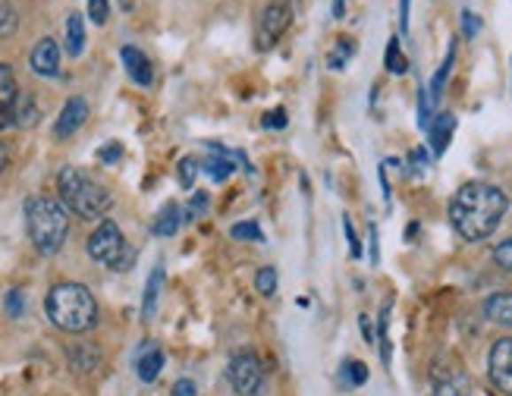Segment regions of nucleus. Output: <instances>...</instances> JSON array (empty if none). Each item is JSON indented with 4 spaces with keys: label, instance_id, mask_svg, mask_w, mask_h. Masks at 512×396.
<instances>
[{
    "label": "nucleus",
    "instance_id": "nucleus-38",
    "mask_svg": "<svg viewBox=\"0 0 512 396\" xmlns=\"http://www.w3.org/2000/svg\"><path fill=\"white\" fill-rule=\"evenodd\" d=\"M208 208V192H195V205L189 208V217H195V214H201V211Z\"/></svg>",
    "mask_w": 512,
    "mask_h": 396
},
{
    "label": "nucleus",
    "instance_id": "nucleus-36",
    "mask_svg": "<svg viewBox=\"0 0 512 396\" xmlns=\"http://www.w3.org/2000/svg\"><path fill=\"white\" fill-rule=\"evenodd\" d=\"M264 126H270V129H283V126H286V111H283V107L264 113Z\"/></svg>",
    "mask_w": 512,
    "mask_h": 396
},
{
    "label": "nucleus",
    "instance_id": "nucleus-8",
    "mask_svg": "<svg viewBox=\"0 0 512 396\" xmlns=\"http://www.w3.org/2000/svg\"><path fill=\"white\" fill-rule=\"evenodd\" d=\"M487 375L500 393L512 396V337H500L487 355Z\"/></svg>",
    "mask_w": 512,
    "mask_h": 396
},
{
    "label": "nucleus",
    "instance_id": "nucleus-43",
    "mask_svg": "<svg viewBox=\"0 0 512 396\" xmlns=\"http://www.w3.org/2000/svg\"><path fill=\"white\" fill-rule=\"evenodd\" d=\"M371 261L377 264V229L371 227Z\"/></svg>",
    "mask_w": 512,
    "mask_h": 396
},
{
    "label": "nucleus",
    "instance_id": "nucleus-20",
    "mask_svg": "<svg viewBox=\"0 0 512 396\" xmlns=\"http://www.w3.org/2000/svg\"><path fill=\"white\" fill-rule=\"evenodd\" d=\"M160 286H164V271L160 268H154L151 277H148L145 283V299H142V318H154V312H158V299H160Z\"/></svg>",
    "mask_w": 512,
    "mask_h": 396
},
{
    "label": "nucleus",
    "instance_id": "nucleus-15",
    "mask_svg": "<svg viewBox=\"0 0 512 396\" xmlns=\"http://www.w3.org/2000/svg\"><path fill=\"white\" fill-rule=\"evenodd\" d=\"M485 318L491 324H500V327H512V292H493L485 299Z\"/></svg>",
    "mask_w": 512,
    "mask_h": 396
},
{
    "label": "nucleus",
    "instance_id": "nucleus-1",
    "mask_svg": "<svg viewBox=\"0 0 512 396\" xmlns=\"http://www.w3.org/2000/svg\"><path fill=\"white\" fill-rule=\"evenodd\" d=\"M509 198L503 189L491 186V182H465L450 202V223L459 237L469 243H481V239L493 237V229L500 227Z\"/></svg>",
    "mask_w": 512,
    "mask_h": 396
},
{
    "label": "nucleus",
    "instance_id": "nucleus-10",
    "mask_svg": "<svg viewBox=\"0 0 512 396\" xmlns=\"http://www.w3.org/2000/svg\"><path fill=\"white\" fill-rule=\"evenodd\" d=\"M28 63H32V73L44 79H54L60 73V44L54 38H42V42L32 48L28 54Z\"/></svg>",
    "mask_w": 512,
    "mask_h": 396
},
{
    "label": "nucleus",
    "instance_id": "nucleus-34",
    "mask_svg": "<svg viewBox=\"0 0 512 396\" xmlns=\"http://www.w3.org/2000/svg\"><path fill=\"white\" fill-rule=\"evenodd\" d=\"M120 154H123V148H120V142H107L101 151H97V158L105 160V164H113V160H120Z\"/></svg>",
    "mask_w": 512,
    "mask_h": 396
},
{
    "label": "nucleus",
    "instance_id": "nucleus-12",
    "mask_svg": "<svg viewBox=\"0 0 512 396\" xmlns=\"http://www.w3.org/2000/svg\"><path fill=\"white\" fill-rule=\"evenodd\" d=\"M120 57H123L126 73H129V79H132V82H136V85H151V82H154L151 60H148V57L142 54L139 48H132V44H126V48L120 50Z\"/></svg>",
    "mask_w": 512,
    "mask_h": 396
},
{
    "label": "nucleus",
    "instance_id": "nucleus-3",
    "mask_svg": "<svg viewBox=\"0 0 512 396\" xmlns=\"http://www.w3.org/2000/svg\"><path fill=\"white\" fill-rule=\"evenodd\" d=\"M48 318L54 327L66 330V334H85L97 324V302L91 296L89 286L82 283H57L48 292Z\"/></svg>",
    "mask_w": 512,
    "mask_h": 396
},
{
    "label": "nucleus",
    "instance_id": "nucleus-24",
    "mask_svg": "<svg viewBox=\"0 0 512 396\" xmlns=\"http://www.w3.org/2000/svg\"><path fill=\"white\" fill-rule=\"evenodd\" d=\"M35 123H38V105H35V97L22 91V95H19V105H16V126H35Z\"/></svg>",
    "mask_w": 512,
    "mask_h": 396
},
{
    "label": "nucleus",
    "instance_id": "nucleus-19",
    "mask_svg": "<svg viewBox=\"0 0 512 396\" xmlns=\"http://www.w3.org/2000/svg\"><path fill=\"white\" fill-rule=\"evenodd\" d=\"M82 50H85V16L70 13V19H66V54L79 57Z\"/></svg>",
    "mask_w": 512,
    "mask_h": 396
},
{
    "label": "nucleus",
    "instance_id": "nucleus-4",
    "mask_svg": "<svg viewBox=\"0 0 512 396\" xmlns=\"http://www.w3.org/2000/svg\"><path fill=\"white\" fill-rule=\"evenodd\" d=\"M57 192H60V202L66 205V211L85 217V221H97L105 217L107 208L113 205L111 192H107L95 176L82 174L76 167H63L57 176Z\"/></svg>",
    "mask_w": 512,
    "mask_h": 396
},
{
    "label": "nucleus",
    "instance_id": "nucleus-11",
    "mask_svg": "<svg viewBox=\"0 0 512 396\" xmlns=\"http://www.w3.org/2000/svg\"><path fill=\"white\" fill-rule=\"evenodd\" d=\"M85 120H89V105H85V97H70L60 111V120H57V126H54V136L57 139H70Z\"/></svg>",
    "mask_w": 512,
    "mask_h": 396
},
{
    "label": "nucleus",
    "instance_id": "nucleus-6",
    "mask_svg": "<svg viewBox=\"0 0 512 396\" xmlns=\"http://www.w3.org/2000/svg\"><path fill=\"white\" fill-rule=\"evenodd\" d=\"M227 381L236 396H258L264 390V365L252 349L236 353L227 365Z\"/></svg>",
    "mask_w": 512,
    "mask_h": 396
},
{
    "label": "nucleus",
    "instance_id": "nucleus-40",
    "mask_svg": "<svg viewBox=\"0 0 512 396\" xmlns=\"http://www.w3.org/2000/svg\"><path fill=\"white\" fill-rule=\"evenodd\" d=\"M359 327H361V337L371 343L374 340V327H371V318H368V314H361V318H359Z\"/></svg>",
    "mask_w": 512,
    "mask_h": 396
},
{
    "label": "nucleus",
    "instance_id": "nucleus-2",
    "mask_svg": "<svg viewBox=\"0 0 512 396\" xmlns=\"http://www.w3.org/2000/svg\"><path fill=\"white\" fill-rule=\"evenodd\" d=\"M26 227L28 239L42 255H57L70 237V214L60 198L50 195H32L26 202Z\"/></svg>",
    "mask_w": 512,
    "mask_h": 396
},
{
    "label": "nucleus",
    "instance_id": "nucleus-7",
    "mask_svg": "<svg viewBox=\"0 0 512 396\" xmlns=\"http://www.w3.org/2000/svg\"><path fill=\"white\" fill-rule=\"evenodd\" d=\"M292 22L290 0H270L261 13V26H258V50H270L283 38V32Z\"/></svg>",
    "mask_w": 512,
    "mask_h": 396
},
{
    "label": "nucleus",
    "instance_id": "nucleus-35",
    "mask_svg": "<svg viewBox=\"0 0 512 396\" xmlns=\"http://www.w3.org/2000/svg\"><path fill=\"white\" fill-rule=\"evenodd\" d=\"M477 28H481V19H477V16L471 13V10H465V13H462V32H465L469 38H475Z\"/></svg>",
    "mask_w": 512,
    "mask_h": 396
},
{
    "label": "nucleus",
    "instance_id": "nucleus-31",
    "mask_svg": "<svg viewBox=\"0 0 512 396\" xmlns=\"http://www.w3.org/2000/svg\"><path fill=\"white\" fill-rule=\"evenodd\" d=\"M493 261H497L506 274H512V239H503V243L493 249Z\"/></svg>",
    "mask_w": 512,
    "mask_h": 396
},
{
    "label": "nucleus",
    "instance_id": "nucleus-23",
    "mask_svg": "<svg viewBox=\"0 0 512 396\" xmlns=\"http://www.w3.org/2000/svg\"><path fill=\"white\" fill-rule=\"evenodd\" d=\"M384 66H387L393 76H402V73H408V60H406V54H402V48H400V38H390V42H387Z\"/></svg>",
    "mask_w": 512,
    "mask_h": 396
},
{
    "label": "nucleus",
    "instance_id": "nucleus-32",
    "mask_svg": "<svg viewBox=\"0 0 512 396\" xmlns=\"http://www.w3.org/2000/svg\"><path fill=\"white\" fill-rule=\"evenodd\" d=\"M195 176H198V160H195V158H182L180 160V182L186 189H192Z\"/></svg>",
    "mask_w": 512,
    "mask_h": 396
},
{
    "label": "nucleus",
    "instance_id": "nucleus-28",
    "mask_svg": "<svg viewBox=\"0 0 512 396\" xmlns=\"http://www.w3.org/2000/svg\"><path fill=\"white\" fill-rule=\"evenodd\" d=\"M19 28V16L10 4H0V38H10Z\"/></svg>",
    "mask_w": 512,
    "mask_h": 396
},
{
    "label": "nucleus",
    "instance_id": "nucleus-42",
    "mask_svg": "<svg viewBox=\"0 0 512 396\" xmlns=\"http://www.w3.org/2000/svg\"><path fill=\"white\" fill-rule=\"evenodd\" d=\"M346 16V0H333V19H343Z\"/></svg>",
    "mask_w": 512,
    "mask_h": 396
},
{
    "label": "nucleus",
    "instance_id": "nucleus-26",
    "mask_svg": "<svg viewBox=\"0 0 512 396\" xmlns=\"http://www.w3.org/2000/svg\"><path fill=\"white\" fill-rule=\"evenodd\" d=\"M229 237L233 239H249V243H264V233L255 221H243V223H233L229 229Z\"/></svg>",
    "mask_w": 512,
    "mask_h": 396
},
{
    "label": "nucleus",
    "instance_id": "nucleus-25",
    "mask_svg": "<svg viewBox=\"0 0 512 396\" xmlns=\"http://www.w3.org/2000/svg\"><path fill=\"white\" fill-rule=\"evenodd\" d=\"M353 42L349 38H339L337 42V48H333V54L327 57V66L330 70H346V63H349V57H353Z\"/></svg>",
    "mask_w": 512,
    "mask_h": 396
},
{
    "label": "nucleus",
    "instance_id": "nucleus-5",
    "mask_svg": "<svg viewBox=\"0 0 512 396\" xmlns=\"http://www.w3.org/2000/svg\"><path fill=\"white\" fill-rule=\"evenodd\" d=\"M89 255L97 264H105L111 271H129L136 264V249L126 243L123 229L113 221H101L97 229L89 237Z\"/></svg>",
    "mask_w": 512,
    "mask_h": 396
},
{
    "label": "nucleus",
    "instance_id": "nucleus-27",
    "mask_svg": "<svg viewBox=\"0 0 512 396\" xmlns=\"http://www.w3.org/2000/svg\"><path fill=\"white\" fill-rule=\"evenodd\" d=\"M255 290L261 292V296H274V292H277V271H274V268H261V271L255 274Z\"/></svg>",
    "mask_w": 512,
    "mask_h": 396
},
{
    "label": "nucleus",
    "instance_id": "nucleus-39",
    "mask_svg": "<svg viewBox=\"0 0 512 396\" xmlns=\"http://www.w3.org/2000/svg\"><path fill=\"white\" fill-rule=\"evenodd\" d=\"M198 390H195L192 381H176L174 384V396H195Z\"/></svg>",
    "mask_w": 512,
    "mask_h": 396
},
{
    "label": "nucleus",
    "instance_id": "nucleus-22",
    "mask_svg": "<svg viewBox=\"0 0 512 396\" xmlns=\"http://www.w3.org/2000/svg\"><path fill=\"white\" fill-rule=\"evenodd\" d=\"M453 63H456V48H450L446 50V60L440 63V70H437V76L431 79V89H428V95H431V101H440V95H443V85H446V79H450V70H453Z\"/></svg>",
    "mask_w": 512,
    "mask_h": 396
},
{
    "label": "nucleus",
    "instance_id": "nucleus-17",
    "mask_svg": "<svg viewBox=\"0 0 512 396\" xmlns=\"http://www.w3.org/2000/svg\"><path fill=\"white\" fill-rule=\"evenodd\" d=\"M208 158H205V170H208V176L211 180H217V182H223L229 174L236 170V164H233V154L227 151V148H221V145H208Z\"/></svg>",
    "mask_w": 512,
    "mask_h": 396
},
{
    "label": "nucleus",
    "instance_id": "nucleus-33",
    "mask_svg": "<svg viewBox=\"0 0 512 396\" xmlns=\"http://www.w3.org/2000/svg\"><path fill=\"white\" fill-rule=\"evenodd\" d=\"M343 233H346V243H349V252H353V258H359L361 255V245H359V237H355L353 221H349V217H343Z\"/></svg>",
    "mask_w": 512,
    "mask_h": 396
},
{
    "label": "nucleus",
    "instance_id": "nucleus-41",
    "mask_svg": "<svg viewBox=\"0 0 512 396\" xmlns=\"http://www.w3.org/2000/svg\"><path fill=\"white\" fill-rule=\"evenodd\" d=\"M408 7H412V0H400V26H402V32H408Z\"/></svg>",
    "mask_w": 512,
    "mask_h": 396
},
{
    "label": "nucleus",
    "instance_id": "nucleus-29",
    "mask_svg": "<svg viewBox=\"0 0 512 396\" xmlns=\"http://www.w3.org/2000/svg\"><path fill=\"white\" fill-rule=\"evenodd\" d=\"M431 111H434V101H431L428 89H422L418 91V126H422V129L431 126Z\"/></svg>",
    "mask_w": 512,
    "mask_h": 396
},
{
    "label": "nucleus",
    "instance_id": "nucleus-21",
    "mask_svg": "<svg viewBox=\"0 0 512 396\" xmlns=\"http://www.w3.org/2000/svg\"><path fill=\"white\" fill-rule=\"evenodd\" d=\"M339 381H343V387H361L368 381V365L359 359H346L339 365Z\"/></svg>",
    "mask_w": 512,
    "mask_h": 396
},
{
    "label": "nucleus",
    "instance_id": "nucleus-9",
    "mask_svg": "<svg viewBox=\"0 0 512 396\" xmlns=\"http://www.w3.org/2000/svg\"><path fill=\"white\" fill-rule=\"evenodd\" d=\"M22 91L16 89V76L7 63H0V129L16 126V105Z\"/></svg>",
    "mask_w": 512,
    "mask_h": 396
},
{
    "label": "nucleus",
    "instance_id": "nucleus-37",
    "mask_svg": "<svg viewBox=\"0 0 512 396\" xmlns=\"http://www.w3.org/2000/svg\"><path fill=\"white\" fill-rule=\"evenodd\" d=\"M7 312L13 314V318H19V314H22V292L19 290H13L7 296Z\"/></svg>",
    "mask_w": 512,
    "mask_h": 396
},
{
    "label": "nucleus",
    "instance_id": "nucleus-44",
    "mask_svg": "<svg viewBox=\"0 0 512 396\" xmlns=\"http://www.w3.org/2000/svg\"><path fill=\"white\" fill-rule=\"evenodd\" d=\"M7 164H10V154L7 148H4V142H0V170H7Z\"/></svg>",
    "mask_w": 512,
    "mask_h": 396
},
{
    "label": "nucleus",
    "instance_id": "nucleus-30",
    "mask_svg": "<svg viewBox=\"0 0 512 396\" xmlns=\"http://www.w3.org/2000/svg\"><path fill=\"white\" fill-rule=\"evenodd\" d=\"M107 13H111V0H89V19L95 26H105Z\"/></svg>",
    "mask_w": 512,
    "mask_h": 396
},
{
    "label": "nucleus",
    "instance_id": "nucleus-14",
    "mask_svg": "<svg viewBox=\"0 0 512 396\" xmlns=\"http://www.w3.org/2000/svg\"><path fill=\"white\" fill-rule=\"evenodd\" d=\"M453 132H456V117H453V113H440V117L431 120L428 139H431V148H434V154H443L446 148H450Z\"/></svg>",
    "mask_w": 512,
    "mask_h": 396
},
{
    "label": "nucleus",
    "instance_id": "nucleus-16",
    "mask_svg": "<svg viewBox=\"0 0 512 396\" xmlns=\"http://www.w3.org/2000/svg\"><path fill=\"white\" fill-rule=\"evenodd\" d=\"M160 369H164V353H160L154 343H145V346L139 349V355H136V371H139V377L145 384H151L154 377L160 375Z\"/></svg>",
    "mask_w": 512,
    "mask_h": 396
},
{
    "label": "nucleus",
    "instance_id": "nucleus-13",
    "mask_svg": "<svg viewBox=\"0 0 512 396\" xmlns=\"http://www.w3.org/2000/svg\"><path fill=\"white\" fill-rule=\"evenodd\" d=\"M434 396H471V381L465 371H434Z\"/></svg>",
    "mask_w": 512,
    "mask_h": 396
},
{
    "label": "nucleus",
    "instance_id": "nucleus-18",
    "mask_svg": "<svg viewBox=\"0 0 512 396\" xmlns=\"http://www.w3.org/2000/svg\"><path fill=\"white\" fill-rule=\"evenodd\" d=\"M182 223V214H180V205L176 202H167L164 208L158 211V217H154V237H174L176 229H180Z\"/></svg>",
    "mask_w": 512,
    "mask_h": 396
}]
</instances>
